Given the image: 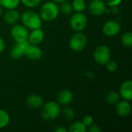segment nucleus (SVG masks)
Wrapping results in <instances>:
<instances>
[{"mask_svg":"<svg viewBox=\"0 0 132 132\" xmlns=\"http://www.w3.org/2000/svg\"><path fill=\"white\" fill-rule=\"evenodd\" d=\"M56 99H57V103L59 104L67 106L73 101V95L70 90L63 89L58 93Z\"/></svg>","mask_w":132,"mask_h":132,"instance_id":"14","label":"nucleus"},{"mask_svg":"<svg viewBox=\"0 0 132 132\" xmlns=\"http://www.w3.org/2000/svg\"><path fill=\"white\" fill-rule=\"evenodd\" d=\"M29 33V32L28 31V29L23 25L14 24V26L11 29V36L15 43L28 39Z\"/></svg>","mask_w":132,"mask_h":132,"instance_id":"7","label":"nucleus"},{"mask_svg":"<svg viewBox=\"0 0 132 132\" xmlns=\"http://www.w3.org/2000/svg\"><path fill=\"white\" fill-rule=\"evenodd\" d=\"M42 107L41 116L45 121L54 120L60 114V106L56 101H49Z\"/></svg>","mask_w":132,"mask_h":132,"instance_id":"3","label":"nucleus"},{"mask_svg":"<svg viewBox=\"0 0 132 132\" xmlns=\"http://www.w3.org/2000/svg\"><path fill=\"white\" fill-rule=\"evenodd\" d=\"M43 55L42 50L38 46V45L29 44L24 52V56H27L28 59L31 60H37L41 58Z\"/></svg>","mask_w":132,"mask_h":132,"instance_id":"11","label":"nucleus"},{"mask_svg":"<svg viewBox=\"0 0 132 132\" xmlns=\"http://www.w3.org/2000/svg\"><path fill=\"white\" fill-rule=\"evenodd\" d=\"M20 13L15 10V9H8V11L3 15V20L7 24L14 25L20 19Z\"/></svg>","mask_w":132,"mask_h":132,"instance_id":"15","label":"nucleus"},{"mask_svg":"<svg viewBox=\"0 0 132 132\" xmlns=\"http://www.w3.org/2000/svg\"><path fill=\"white\" fill-rule=\"evenodd\" d=\"M87 44V36L81 32H76L70 39L69 46L70 49L75 52L82 51Z\"/></svg>","mask_w":132,"mask_h":132,"instance_id":"6","label":"nucleus"},{"mask_svg":"<svg viewBox=\"0 0 132 132\" xmlns=\"http://www.w3.org/2000/svg\"><path fill=\"white\" fill-rule=\"evenodd\" d=\"M87 126L83 123V121H74L70 125L67 131L69 132H86Z\"/></svg>","mask_w":132,"mask_h":132,"instance_id":"17","label":"nucleus"},{"mask_svg":"<svg viewBox=\"0 0 132 132\" xmlns=\"http://www.w3.org/2000/svg\"><path fill=\"white\" fill-rule=\"evenodd\" d=\"M10 122V116L7 111L0 109V129L5 128Z\"/></svg>","mask_w":132,"mask_h":132,"instance_id":"21","label":"nucleus"},{"mask_svg":"<svg viewBox=\"0 0 132 132\" xmlns=\"http://www.w3.org/2000/svg\"><path fill=\"white\" fill-rule=\"evenodd\" d=\"M116 113L118 116L125 118L128 117L131 112V104L128 101H119L116 104Z\"/></svg>","mask_w":132,"mask_h":132,"instance_id":"10","label":"nucleus"},{"mask_svg":"<svg viewBox=\"0 0 132 132\" xmlns=\"http://www.w3.org/2000/svg\"><path fill=\"white\" fill-rule=\"evenodd\" d=\"M87 131H88L89 132H100L101 131V128L99 127L98 125L93 123L90 126L87 127Z\"/></svg>","mask_w":132,"mask_h":132,"instance_id":"30","label":"nucleus"},{"mask_svg":"<svg viewBox=\"0 0 132 132\" xmlns=\"http://www.w3.org/2000/svg\"><path fill=\"white\" fill-rule=\"evenodd\" d=\"M44 37H45L44 32L43 31V29H41V28H38V29H32L31 32L29 33L28 41L29 42L30 44L39 45L43 41Z\"/></svg>","mask_w":132,"mask_h":132,"instance_id":"13","label":"nucleus"},{"mask_svg":"<svg viewBox=\"0 0 132 132\" xmlns=\"http://www.w3.org/2000/svg\"><path fill=\"white\" fill-rule=\"evenodd\" d=\"M105 65H106L107 70L111 73H114L118 70V63L114 61H111L110 60Z\"/></svg>","mask_w":132,"mask_h":132,"instance_id":"27","label":"nucleus"},{"mask_svg":"<svg viewBox=\"0 0 132 132\" xmlns=\"http://www.w3.org/2000/svg\"><path fill=\"white\" fill-rule=\"evenodd\" d=\"M22 25L29 29H35L41 28L43 20L39 15L32 10H26L20 15Z\"/></svg>","mask_w":132,"mask_h":132,"instance_id":"2","label":"nucleus"},{"mask_svg":"<svg viewBox=\"0 0 132 132\" xmlns=\"http://www.w3.org/2000/svg\"><path fill=\"white\" fill-rule=\"evenodd\" d=\"M26 104L32 109H38L43 105V98L39 94H31L26 98Z\"/></svg>","mask_w":132,"mask_h":132,"instance_id":"16","label":"nucleus"},{"mask_svg":"<svg viewBox=\"0 0 132 132\" xmlns=\"http://www.w3.org/2000/svg\"><path fill=\"white\" fill-rule=\"evenodd\" d=\"M60 13V9L57 3L51 1L46 2L42 5L39 9V16L43 21L52 22L55 20Z\"/></svg>","mask_w":132,"mask_h":132,"instance_id":"1","label":"nucleus"},{"mask_svg":"<svg viewBox=\"0 0 132 132\" xmlns=\"http://www.w3.org/2000/svg\"><path fill=\"white\" fill-rule=\"evenodd\" d=\"M10 56L14 60H19L24 56V50L17 43H15L10 51Z\"/></svg>","mask_w":132,"mask_h":132,"instance_id":"20","label":"nucleus"},{"mask_svg":"<svg viewBox=\"0 0 132 132\" xmlns=\"http://www.w3.org/2000/svg\"><path fill=\"white\" fill-rule=\"evenodd\" d=\"M2 6H0V16L2 15Z\"/></svg>","mask_w":132,"mask_h":132,"instance_id":"35","label":"nucleus"},{"mask_svg":"<svg viewBox=\"0 0 132 132\" xmlns=\"http://www.w3.org/2000/svg\"><path fill=\"white\" fill-rule=\"evenodd\" d=\"M111 50L105 45L97 46L93 53L95 62L100 65H105L111 60Z\"/></svg>","mask_w":132,"mask_h":132,"instance_id":"4","label":"nucleus"},{"mask_svg":"<svg viewBox=\"0 0 132 132\" xmlns=\"http://www.w3.org/2000/svg\"><path fill=\"white\" fill-rule=\"evenodd\" d=\"M121 42L125 47L130 48L132 46V33L131 32H125L121 35Z\"/></svg>","mask_w":132,"mask_h":132,"instance_id":"23","label":"nucleus"},{"mask_svg":"<svg viewBox=\"0 0 132 132\" xmlns=\"http://www.w3.org/2000/svg\"><path fill=\"white\" fill-rule=\"evenodd\" d=\"M119 94L125 101L132 100V80H128L124 81L119 89Z\"/></svg>","mask_w":132,"mask_h":132,"instance_id":"12","label":"nucleus"},{"mask_svg":"<svg viewBox=\"0 0 132 132\" xmlns=\"http://www.w3.org/2000/svg\"><path fill=\"white\" fill-rule=\"evenodd\" d=\"M41 1L42 0H20V2L27 8H35L40 4Z\"/></svg>","mask_w":132,"mask_h":132,"instance_id":"26","label":"nucleus"},{"mask_svg":"<svg viewBox=\"0 0 132 132\" xmlns=\"http://www.w3.org/2000/svg\"><path fill=\"white\" fill-rule=\"evenodd\" d=\"M0 6H2V0H0Z\"/></svg>","mask_w":132,"mask_h":132,"instance_id":"36","label":"nucleus"},{"mask_svg":"<svg viewBox=\"0 0 132 132\" xmlns=\"http://www.w3.org/2000/svg\"><path fill=\"white\" fill-rule=\"evenodd\" d=\"M20 3V0H2V6L8 9H16Z\"/></svg>","mask_w":132,"mask_h":132,"instance_id":"25","label":"nucleus"},{"mask_svg":"<svg viewBox=\"0 0 132 132\" xmlns=\"http://www.w3.org/2000/svg\"><path fill=\"white\" fill-rule=\"evenodd\" d=\"M71 4L73 9L76 12H83L87 8L85 0H73Z\"/></svg>","mask_w":132,"mask_h":132,"instance_id":"22","label":"nucleus"},{"mask_svg":"<svg viewBox=\"0 0 132 132\" xmlns=\"http://www.w3.org/2000/svg\"><path fill=\"white\" fill-rule=\"evenodd\" d=\"M106 4V5H108L109 7H113V6H118L119 5L122 0H104V1Z\"/></svg>","mask_w":132,"mask_h":132,"instance_id":"28","label":"nucleus"},{"mask_svg":"<svg viewBox=\"0 0 132 132\" xmlns=\"http://www.w3.org/2000/svg\"><path fill=\"white\" fill-rule=\"evenodd\" d=\"M59 9H60V12H61L65 15H70L73 11L72 4L70 2H69L68 1H65L63 2L60 3V6H59Z\"/></svg>","mask_w":132,"mask_h":132,"instance_id":"24","label":"nucleus"},{"mask_svg":"<svg viewBox=\"0 0 132 132\" xmlns=\"http://www.w3.org/2000/svg\"><path fill=\"white\" fill-rule=\"evenodd\" d=\"M60 114L62 115V117L66 121H68L73 120L74 118H75V111H74V110L72 108L68 107L67 105V107H64L63 109H61Z\"/></svg>","mask_w":132,"mask_h":132,"instance_id":"18","label":"nucleus"},{"mask_svg":"<svg viewBox=\"0 0 132 132\" xmlns=\"http://www.w3.org/2000/svg\"><path fill=\"white\" fill-rule=\"evenodd\" d=\"M52 1L57 3V4H60V3H62V2H63L65 1H68V0H52Z\"/></svg>","mask_w":132,"mask_h":132,"instance_id":"34","label":"nucleus"},{"mask_svg":"<svg viewBox=\"0 0 132 132\" xmlns=\"http://www.w3.org/2000/svg\"><path fill=\"white\" fill-rule=\"evenodd\" d=\"M5 41L4 39L0 37V54L4 51L5 50Z\"/></svg>","mask_w":132,"mask_h":132,"instance_id":"31","label":"nucleus"},{"mask_svg":"<svg viewBox=\"0 0 132 132\" xmlns=\"http://www.w3.org/2000/svg\"><path fill=\"white\" fill-rule=\"evenodd\" d=\"M70 25L71 29L75 32H82L87 25V17L83 12H76L72 15Z\"/></svg>","mask_w":132,"mask_h":132,"instance_id":"5","label":"nucleus"},{"mask_svg":"<svg viewBox=\"0 0 132 132\" xmlns=\"http://www.w3.org/2000/svg\"><path fill=\"white\" fill-rule=\"evenodd\" d=\"M110 12H113L114 14H118L119 12V9L118 8V6H113V7H111L110 9Z\"/></svg>","mask_w":132,"mask_h":132,"instance_id":"33","label":"nucleus"},{"mask_svg":"<svg viewBox=\"0 0 132 132\" xmlns=\"http://www.w3.org/2000/svg\"><path fill=\"white\" fill-rule=\"evenodd\" d=\"M88 9L93 15L101 16L105 14L107 6L103 0H91L89 3Z\"/></svg>","mask_w":132,"mask_h":132,"instance_id":"9","label":"nucleus"},{"mask_svg":"<svg viewBox=\"0 0 132 132\" xmlns=\"http://www.w3.org/2000/svg\"><path fill=\"white\" fill-rule=\"evenodd\" d=\"M121 24L118 21L113 19L107 21L102 27L103 33L108 37H113L118 35V33L121 32Z\"/></svg>","mask_w":132,"mask_h":132,"instance_id":"8","label":"nucleus"},{"mask_svg":"<svg viewBox=\"0 0 132 132\" xmlns=\"http://www.w3.org/2000/svg\"><path fill=\"white\" fill-rule=\"evenodd\" d=\"M120 97L121 96L119 93L111 90L107 94L105 99H106L107 103H108L109 104H116L120 101Z\"/></svg>","mask_w":132,"mask_h":132,"instance_id":"19","label":"nucleus"},{"mask_svg":"<svg viewBox=\"0 0 132 132\" xmlns=\"http://www.w3.org/2000/svg\"><path fill=\"white\" fill-rule=\"evenodd\" d=\"M83 123L87 126V128L88 126H90L91 124L94 123V118L91 115H86L84 118H83Z\"/></svg>","mask_w":132,"mask_h":132,"instance_id":"29","label":"nucleus"},{"mask_svg":"<svg viewBox=\"0 0 132 132\" xmlns=\"http://www.w3.org/2000/svg\"><path fill=\"white\" fill-rule=\"evenodd\" d=\"M54 132H68V131L63 126H58L57 128H55Z\"/></svg>","mask_w":132,"mask_h":132,"instance_id":"32","label":"nucleus"}]
</instances>
